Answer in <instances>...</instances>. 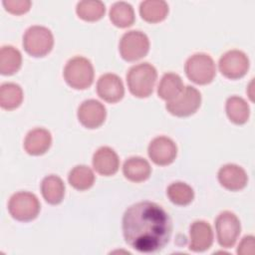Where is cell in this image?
Segmentation results:
<instances>
[{
    "mask_svg": "<svg viewBox=\"0 0 255 255\" xmlns=\"http://www.w3.org/2000/svg\"><path fill=\"white\" fill-rule=\"evenodd\" d=\"M172 222L168 213L151 201L130 205L123 216L126 242L139 253H156L168 243Z\"/></svg>",
    "mask_w": 255,
    "mask_h": 255,
    "instance_id": "6da1fadb",
    "label": "cell"
},
{
    "mask_svg": "<svg viewBox=\"0 0 255 255\" xmlns=\"http://www.w3.org/2000/svg\"><path fill=\"white\" fill-rule=\"evenodd\" d=\"M68 180L71 186L75 189L83 191L91 188L95 182V174L93 170L87 165H77L68 175Z\"/></svg>",
    "mask_w": 255,
    "mask_h": 255,
    "instance_id": "d4e9b609",
    "label": "cell"
},
{
    "mask_svg": "<svg viewBox=\"0 0 255 255\" xmlns=\"http://www.w3.org/2000/svg\"><path fill=\"white\" fill-rule=\"evenodd\" d=\"M41 192L48 203L56 205L64 199L65 184L59 176L51 174L43 178L41 182Z\"/></svg>",
    "mask_w": 255,
    "mask_h": 255,
    "instance_id": "d6986e66",
    "label": "cell"
},
{
    "mask_svg": "<svg viewBox=\"0 0 255 255\" xmlns=\"http://www.w3.org/2000/svg\"><path fill=\"white\" fill-rule=\"evenodd\" d=\"M123 173L127 179L132 182H141L149 177L151 167L145 158L131 156L124 162Z\"/></svg>",
    "mask_w": 255,
    "mask_h": 255,
    "instance_id": "ac0fdd59",
    "label": "cell"
},
{
    "mask_svg": "<svg viewBox=\"0 0 255 255\" xmlns=\"http://www.w3.org/2000/svg\"><path fill=\"white\" fill-rule=\"evenodd\" d=\"M184 69L187 78L197 85L211 83L216 75L214 61L205 53H196L190 56L185 62Z\"/></svg>",
    "mask_w": 255,
    "mask_h": 255,
    "instance_id": "277c9868",
    "label": "cell"
},
{
    "mask_svg": "<svg viewBox=\"0 0 255 255\" xmlns=\"http://www.w3.org/2000/svg\"><path fill=\"white\" fill-rule=\"evenodd\" d=\"M189 249L193 252L208 250L213 243V231L210 224L204 220L194 221L189 229Z\"/></svg>",
    "mask_w": 255,
    "mask_h": 255,
    "instance_id": "9a60e30c",
    "label": "cell"
},
{
    "mask_svg": "<svg viewBox=\"0 0 255 255\" xmlns=\"http://www.w3.org/2000/svg\"><path fill=\"white\" fill-rule=\"evenodd\" d=\"M110 19L113 24L120 28H127L134 22V11L132 6L124 1L116 2L110 10Z\"/></svg>",
    "mask_w": 255,
    "mask_h": 255,
    "instance_id": "cb8c5ba5",
    "label": "cell"
},
{
    "mask_svg": "<svg viewBox=\"0 0 255 255\" xmlns=\"http://www.w3.org/2000/svg\"><path fill=\"white\" fill-rule=\"evenodd\" d=\"M31 1L29 0H5L3 1V5L5 9L16 15H21L28 12L31 8Z\"/></svg>",
    "mask_w": 255,
    "mask_h": 255,
    "instance_id": "f1b7e54d",
    "label": "cell"
},
{
    "mask_svg": "<svg viewBox=\"0 0 255 255\" xmlns=\"http://www.w3.org/2000/svg\"><path fill=\"white\" fill-rule=\"evenodd\" d=\"M23 101L22 88L15 83H4L0 87V106L5 110L18 108Z\"/></svg>",
    "mask_w": 255,
    "mask_h": 255,
    "instance_id": "484cf974",
    "label": "cell"
},
{
    "mask_svg": "<svg viewBox=\"0 0 255 255\" xmlns=\"http://www.w3.org/2000/svg\"><path fill=\"white\" fill-rule=\"evenodd\" d=\"M218 67L224 77L231 80L240 79L249 69V59L240 50H230L220 57Z\"/></svg>",
    "mask_w": 255,
    "mask_h": 255,
    "instance_id": "30bf717a",
    "label": "cell"
},
{
    "mask_svg": "<svg viewBox=\"0 0 255 255\" xmlns=\"http://www.w3.org/2000/svg\"><path fill=\"white\" fill-rule=\"evenodd\" d=\"M94 169L105 176L114 175L120 166V159L117 152L110 146H102L93 155Z\"/></svg>",
    "mask_w": 255,
    "mask_h": 255,
    "instance_id": "2e32d148",
    "label": "cell"
},
{
    "mask_svg": "<svg viewBox=\"0 0 255 255\" xmlns=\"http://www.w3.org/2000/svg\"><path fill=\"white\" fill-rule=\"evenodd\" d=\"M119 50L124 60L128 62L143 58L149 50V40L146 34L138 30H131L123 35Z\"/></svg>",
    "mask_w": 255,
    "mask_h": 255,
    "instance_id": "52a82bcc",
    "label": "cell"
},
{
    "mask_svg": "<svg viewBox=\"0 0 255 255\" xmlns=\"http://www.w3.org/2000/svg\"><path fill=\"white\" fill-rule=\"evenodd\" d=\"M147 153L149 158L157 165H168L177 155L175 142L167 136H156L148 144Z\"/></svg>",
    "mask_w": 255,
    "mask_h": 255,
    "instance_id": "8fae6325",
    "label": "cell"
},
{
    "mask_svg": "<svg viewBox=\"0 0 255 255\" xmlns=\"http://www.w3.org/2000/svg\"><path fill=\"white\" fill-rule=\"evenodd\" d=\"M40 201L38 197L28 191H19L14 193L8 202V211L10 215L18 221H31L35 219L40 212Z\"/></svg>",
    "mask_w": 255,
    "mask_h": 255,
    "instance_id": "8992f818",
    "label": "cell"
},
{
    "mask_svg": "<svg viewBox=\"0 0 255 255\" xmlns=\"http://www.w3.org/2000/svg\"><path fill=\"white\" fill-rule=\"evenodd\" d=\"M22 65V55L11 45L3 46L0 50V73L10 76L19 71Z\"/></svg>",
    "mask_w": 255,
    "mask_h": 255,
    "instance_id": "ffe728a7",
    "label": "cell"
},
{
    "mask_svg": "<svg viewBox=\"0 0 255 255\" xmlns=\"http://www.w3.org/2000/svg\"><path fill=\"white\" fill-rule=\"evenodd\" d=\"M255 247L254 236L248 235L243 237L241 242L237 247V253L239 255H253Z\"/></svg>",
    "mask_w": 255,
    "mask_h": 255,
    "instance_id": "f546056e",
    "label": "cell"
},
{
    "mask_svg": "<svg viewBox=\"0 0 255 255\" xmlns=\"http://www.w3.org/2000/svg\"><path fill=\"white\" fill-rule=\"evenodd\" d=\"M107 117L105 106L97 100H86L78 109L79 122L87 128L101 127Z\"/></svg>",
    "mask_w": 255,
    "mask_h": 255,
    "instance_id": "7c38bea8",
    "label": "cell"
},
{
    "mask_svg": "<svg viewBox=\"0 0 255 255\" xmlns=\"http://www.w3.org/2000/svg\"><path fill=\"white\" fill-rule=\"evenodd\" d=\"M156 79V69L149 63L134 65L130 67L127 74L128 90L136 98H147L150 96Z\"/></svg>",
    "mask_w": 255,
    "mask_h": 255,
    "instance_id": "7a4b0ae2",
    "label": "cell"
},
{
    "mask_svg": "<svg viewBox=\"0 0 255 255\" xmlns=\"http://www.w3.org/2000/svg\"><path fill=\"white\" fill-rule=\"evenodd\" d=\"M225 110L228 119L236 125L245 124L250 116V108L247 102L238 96H232L227 99Z\"/></svg>",
    "mask_w": 255,
    "mask_h": 255,
    "instance_id": "603a6c76",
    "label": "cell"
},
{
    "mask_svg": "<svg viewBox=\"0 0 255 255\" xmlns=\"http://www.w3.org/2000/svg\"><path fill=\"white\" fill-rule=\"evenodd\" d=\"M51 144V132L43 128H36L31 129L24 139V148L27 153L31 155L44 154L46 151H48Z\"/></svg>",
    "mask_w": 255,
    "mask_h": 255,
    "instance_id": "e0dca14e",
    "label": "cell"
},
{
    "mask_svg": "<svg viewBox=\"0 0 255 255\" xmlns=\"http://www.w3.org/2000/svg\"><path fill=\"white\" fill-rule=\"evenodd\" d=\"M54 45V37L50 29L40 25L29 27L23 36V47L33 57H44Z\"/></svg>",
    "mask_w": 255,
    "mask_h": 255,
    "instance_id": "5b68a950",
    "label": "cell"
},
{
    "mask_svg": "<svg viewBox=\"0 0 255 255\" xmlns=\"http://www.w3.org/2000/svg\"><path fill=\"white\" fill-rule=\"evenodd\" d=\"M200 104V92L192 86H186L175 99L166 102L165 108L173 116L188 117L199 109Z\"/></svg>",
    "mask_w": 255,
    "mask_h": 255,
    "instance_id": "9c48e42d",
    "label": "cell"
},
{
    "mask_svg": "<svg viewBox=\"0 0 255 255\" xmlns=\"http://www.w3.org/2000/svg\"><path fill=\"white\" fill-rule=\"evenodd\" d=\"M97 93L99 97L108 103H117L125 95V88L122 79L112 73L102 75L97 82Z\"/></svg>",
    "mask_w": 255,
    "mask_h": 255,
    "instance_id": "4fadbf2b",
    "label": "cell"
},
{
    "mask_svg": "<svg viewBox=\"0 0 255 255\" xmlns=\"http://www.w3.org/2000/svg\"><path fill=\"white\" fill-rule=\"evenodd\" d=\"M168 13V5L162 0H146L139 5L141 18L149 23H157L165 19Z\"/></svg>",
    "mask_w": 255,
    "mask_h": 255,
    "instance_id": "7402d4cb",
    "label": "cell"
},
{
    "mask_svg": "<svg viewBox=\"0 0 255 255\" xmlns=\"http://www.w3.org/2000/svg\"><path fill=\"white\" fill-rule=\"evenodd\" d=\"M76 12L78 16L85 21L100 20L106 13V6L99 0H85L77 4Z\"/></svg>",
    "mask_w": 255,
    "mask_h": 255,
    "instance_id": "4316f807",
    "label": "cell"
},
{
    "mask_svg": "<svg viewBox=\"0 0 255 255\" xmlns=\"http://www.w3.org/2000/svg\"><path fill=\"white\" fill-rule=\"evenodd\" d=\"M183 83L179 75L166 73L162 76L157 88V95L160 99L169 102L175 99L183 90Z\"/></svg>",
    "mask_w": 255,
    "mask_h": 255,
    "instance_id": "44dd1931",
    "label": "cell"
},
{
    "mask_svg": "<svg viewBox=\"0 0 255 255\" xmlns=\"http://www.w3.org/2000/svg\"><path fill=\"white\" fill-rule=\"evenodd\" d=\"M166 194L172 203L180 206L188 205L194 198V191L191 186L181 181L171 183L166 189Z\"/></svg>",
    "mask_w": 255,
    "mask_h": 255,
    "instance_id": "83f0119b",
    "label": "cell"
},
{
    "mask_svg": "<svg viewBox=\"0 0 255 255\" xmlns=\"http://www.w3.org/2000/svg\"><path fill=\"white\" fill-rule=\"evenodd\" d=\"M218 181L226 189L238 191L247 185L248 176L246 171L239 165L227 163L218 170Z\"/></svg>",
    "mask_w": 255,
    "mask_h": 255,
    "instance_id": "5bb4252c",
    "label": "cell"
},
{
    "mask_svg": "<svg viewBox=\"0 0 255 255\" xmlns=\"http://www.w3.org/2000/svg\"><path fill=\"white\" fill-rule=\"evenodd\" d=\"M63 75L70 87L76 90H85L93 84L95 72L90 60L76 56L67 62Z\"/></svg>",
    "mask_w": 255,
    "mask_h": 255,
    "instance_id": "3957f363",
    "label": "cell"
},
{
    "mask_svg": "<svg viewBox=\"0 0 255 255\" xmlns=\"http://www.w3.org/2000/svg\"><path fill=\"white\" fill-rule=\"evenodd\" d=\"M215 229L219 245L223 248H231L240 235L241 224L233 212L226 210L216 217Z\"/></svg>",
    "mask_w": 255,
    "mask_h": 255,
    "instance_id": "ba28073f",
    "label": "cell"
}]
</instances>
